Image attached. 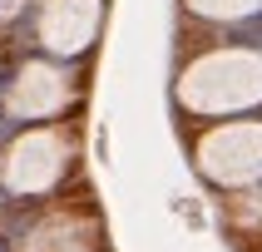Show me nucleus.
<instances>
[{
  "instance_id": "obj_1",
  "label": "nucleus",
  "mask_w": 262,
  "mask_h": 252,
  "mask_svg": "<svg viewBox=\"0 0 262 252\" xmlns=\"http://www.w3.org/2000/svg\"><path fill=\"white\" fill-rule=\"evenodd\" d=\"M173 99L193 119H243L262 109V44L203 50L178 70Z\"/></svg>"
},
{
  "instance_id": "obj_2",
  "label": "nucleus",
  "mask_w": 262,
  "mask_h": 252,
  "mask_svg": "<svg viewBox=\"0 0 262 252\" xmlns=\"http://www.w3.org/2000/svg\"><path fill=\"white\" fill-rule=\"evenodd\" d=\"M74 163V133L64 124H35L0 148V188L15 198H40L64 183Z\"/></svg>"
},
{
  "instance_id": "obj_3",
  "label": "nucleus",
  "mask_w": 262,
  "mask_h": 252,
  "mask_svg": "<svg viewBox=\"0 0 262 252\" xmlns=\"http://www.w3.org/2000/svg\"><path fill=\"white\" fill-rule=\"evenodd\" d=\"M193 168L213 188H252L262 183V119H228L198 133L193 144Z\"/></svg>"
},
{
  "instance_id": "obj_4",
  "label": "nucleus",
  "mask_w": 262,
  "mask_h": 252,
  "mask_svg": "<svg viewBox=\"0 0 262 252\" xmlns=\"http://www.w3.org/2000/svg\"><path fill=\"white\" fill-rule=\"evenodd\" d=\"M74 99H79V84H74V74L64 70V59L35 55V59H25V64H15V74L5 79L0 109H5L15 124H50V119L70 114Z\"/></svg>"
},
{
  "instance_id": "obj_5",
  "label": "nucleus",
  "mask_w": 262,
  "mask_h": 252,
  "mask_svg": "<svg viewBox=\"0 0 262 252\" xmlns=\"http://www.w3.org/2000/svg\"><path fill=\"white\" fill-rule=\"evenodd\" d=\"M104 30V0H35V44L50 59H79Z\"/></svg>"
},
{
  "instance_id": "obj_6",
  "label": "nucleus",
  "mask_w": 262,
  "mask_h": 252,
  "mask_svg": "<svg viewBox=\"0 0 262 252\" xmlns=\"http://www.w3.org/2000/svg\"><path fill=\"white\" fill-rule=\"evenodd\" d=\"M89 247H94V222L74 218V213H50L25 237V252H89Z\"/></svg>"
},
{
  "instance_id": "obj_7",
  "label": "nucleus",
  "mask_w": 262,
  "mask_h": 252,
  "mask_svg": "<svg viewBox=\"0 0 262 252\" xmlns=\"http://www.w3.org/2000/svg\"><path fill=\"white\" fill-rule=\"evenodd\" d=\"M183 10L208 25H243L262 15V0H183Z\"/></svg>"
},
{
  "instance_id": "obj_8",
  "label": "nucleus",
  "mask_w": 262,
  "mask_h": 252,
  "mask_svg": "<svg viewBox=\"0 0 262 252\" xmlns=\"http://www.w3.org/2000/svg\"><path fill=\"white\" fill-rule=\"evenodd\" d=\"M25 5H35V0H0V20H15V15H25Z\"/></svg>"
}]
</instances>
